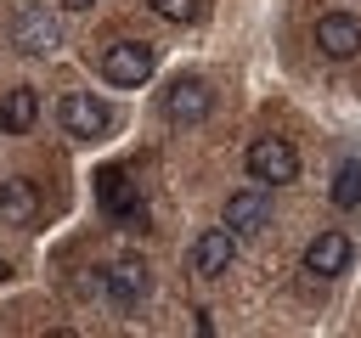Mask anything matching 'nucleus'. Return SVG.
<instances>
[{
    "instance_id": "1",
    "label": "nucleus",
    "mask_w": 361,
    "mask_h": 338,
    "mask_svg": "<svg viewBox=\"0 0 361 338\" xmlns=\"http://www.w3.org/2000/svg\"><path fill=\"white\" fill-rule=\"evenodd\" d=\"M96 203H102L118 225H130V231H141V225H147V208H141V180H130L124 169H102V175H96Z\"/></svg>"
},
{
    "instance_id": "2",
    "label": "nucleus",
    "mask_w": 361,
    "mask_h": 338,
    "mask_svg": "<svg viewBox=\"0 0 361 338\" xmlns=\"http://www.w3.org/2000/svg\"><path fill=\"white\" fill-rule=\"evenodd\" d=\"M248 175H254L259 186H288V180H299V152H293V141L259 135V141L248 146Z\"/></svg>"
},
{
    "instance_id": "3",
    "label": "nucleus",
    "mask_w": 361,
    "mask_h": 338,
    "mask_svg": "<svg viewBox=\"0 0 361 338\" xmlns=\"http://www.w3.org/2000/svg\"><path fill=\"white\" fill-rule=\"evenodd\" d=\"M152 45L147 39H118V45H107V56H102V73H107V84H124V90H135V84H147L152 79Z\"/></svg>"
},
{
    "instance_id": "4",
    "label": "nucleus",
    "mask_w": 361,
    "mask_h": 338,
    "mask_svg": "<svg viewBox=\"0 0 361 338\" xmlns=\"http://www.w3.org/2000/svg\"><path fill=\"white\" fill-rule=\"evenodd\" d=\"M62 130L79 135V141H102L113 130V107L96 101L90 90H73V96H62Z\"/></svg>"
},
{
    "instance_id": "5",
    "label": "nucleus",
    "mask_w": 361,
    "mask_h": 338,
    "mask_svg": "<svg viewBox=\"0 0 361 338\" xmlns=\"http://www.w3.org/2000/svg\"><path fill=\"white\" fill-rule=\"evenodd\" d=\"M56 17L45 11V6H23L17 11V23H11V45L23 51V56H51L56 51Z\"/></svg>"
},
{
    "instance_id": "6",
    "label": "nucleus",
    "mask_w": 361,
    "mask_h": 338,
    "mask_svg": "<svg viewBox=\"0 0 361 338\" xmlns=\"http://www.w3.org/2000/svg\"><path fill=\"white\" fill-rule=\"evenodd\" d=\"M231 259H237V231H231V225H209V231L192 242V270H197L203 282L226 276Z\"/></svg>"
},
{
    "instance_id": "7",
    "label": "nucleus",
    "mask_w": 361,
    "mask_h": 338,
    "mask_svg": "<svg viewBox=\"0 0 361 338\" xmlns=\"http://www.w3.org/2000/svg\"><path fill=\"white\" fill-rule=\"evenodd\" d=\"M164 113H169V124H203L214 113V90L203 79H175L164 90Z\"/></svg>"
},
{
    "instance_id": "8",
    "label": "nucleus",
    "mask_w": 361,
    "mask_h": 338,
    "mask_svg": "<svg viewBox=\"0 0 361 338\" xmlns=\"http://www.w3.org/2000/svg\"><path fill=\"white\" fill-rule=\"evenodd\" d=\"M316 45H322V56L350 62V56L361 51V23H355L350 11H327V17L316 23Z\"/></svg>"
},
{
    "instance_id": "9",
    "label": "nucleus",
    "mask_w": 361,
    "mask_h": 338,
    "mask_svg": "<svg viewBox=\"0 0 361 338\" xmlns=\"http://www.w3.org/2000/svg\"><path fill=\"white\" fill-rule=\"evenodd\" d=\"M305 270L310 276H338V270H350V237L344 231H322V237H310V248H305Z\"/></svg>"
},
{
    "instance_id": "10",
    "label": "nucleus",
    "mask_w": 361,
    "mask_h": 338,
    "mask_svg": "<svg viewBox=\"0 0 361 338\" xmlns=\"http://www.w3.org/2000/svg\"><path fill=\"white\" fill-rule=\"evenodd\" d=\"M102 282H107V299H113L118 310L141 304V299H147V287H152L147 265H135V259H118V265H107V270H102Z\"/></svg>"
},
{
    "instance_id": "11",
    "label": "nucleus",
    "mask_w": 361,
    "mask_h": 338,
    "mask_svg": "<svg viewBox=\"0 0 361 338\" xmlns=\"http://www.w3.org/2000/svg\"><path fill=\"white\" fill-rule=\"evenodd\" d=\"M34 214H39V192H34V180L11 175V180L0 186V220H6V225H34Z\"/></svg>"
},
{
    "instance_id": "12",
    "label": "nucleus",
    "mask_w": 361,
    "mask_h": 338,
    "mask_svg": "<svg viewBox=\"0 0 361 338\" xmlns=\"http://www.w3.org/2000/svg\"><path fill=\"white\" fill-rule=\"evenodd\" d=\"M226 225H231V231H259V225H271V197H265V192H231V197H226Z\"/></svg>"
},
{
    "instance_id": "13",
    "label": "nucleus",
    "mask_w": 361,
    "mask_h": 338,
    "mask_svg": "<svg viewBox=\"0 0 361 338\" xmlns=\"http://www.w3.org/2000/svg\"><path fill=\"white\" fill-rule=\"evenodd\" d=\"M34 118H39V96L23 84V90H11L6 101H0V124H6V135H28L34 130Z\"/></svg>"
},
{
    "instance_id": "14",
    "label": "nucleus",
    "mask_w": 361,
    "mask_h": 338,
    "mask_svg": "<svg viewBox=\"0 0 361 338\" xmlns=\"http://www.w3.org/2000/svg\"><path fill=\"white\" fill-rule=\"evenodd\" d=\"M333 203H338V208H361V163H338V175H333Z\"/></svg>"
},
{
    "instance_id": "15",
    "label": "nucleus",
    "mask_w": 361,
    "mask_h": 338,
    "mask_svg": "<svg viewBox=\"0 0 361 338\" xmlns=\"http://www.w3.org/2000/svg\"><path fill=\"white\" fill-rule=\"evenodd\" d=\"M147 11L164 17V23H192L197 17V0H147Z\"/></svg>"
},
{
    "instance_id": "16",
    "label": "nucleus",
    "mask_w": 361,
    "mask_h": 338,
    "mask_svg": "<svg viewBox=\"0 0 361 338\" xmlns=\"http://www.w3.org/2000/svg\"><path fill=\"white\" fill-rule=\"evenodd\" d=\"M62 6H68V11H90L96 0H62Z\"/></svg>"
},
{
    "instance_id": "17",
    "label": "nucleus",
    "mask_w": 361,
    "mask_h": 338,
    "mask_svg": "<svg viewBox=\"0 0 361 338\" xmlns=\"http://www.w3.org/2000/svg\"><path fill=\"white\" fill-rule=\"evenodd\" d=\"M6 276H11V265H6V259H0V282H6Z\"/></svg>"
}]
</instances>
